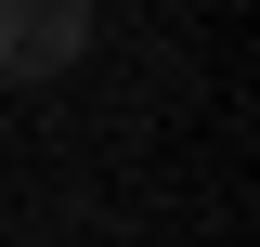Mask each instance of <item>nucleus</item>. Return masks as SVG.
Here are the masks:
<instances>
[{
    "instance_id": "f257e3e1",
    "label": "nucleus",
    "mask_w": 260,
    "mask_h": 247,
    "mask_svg": "<svg viewBox=\"0 0 260 247\" xmlns=\"http://www.w3.org/2000/svg\"><path fill=\"white\" fill-rule=\"evenodd\" d=\"M91 52V0H0V78H65Z\"/></svg>"
}]
</instances>
